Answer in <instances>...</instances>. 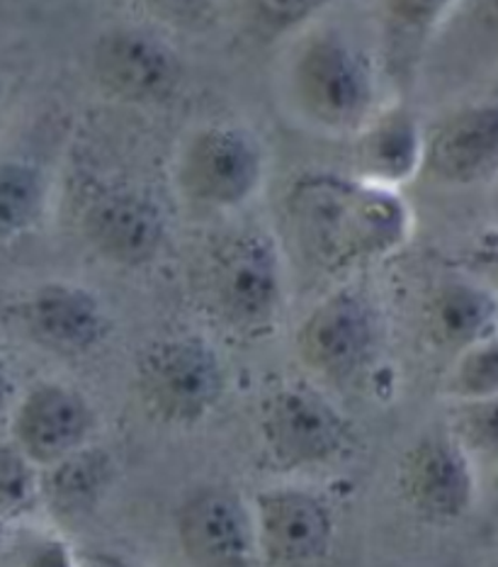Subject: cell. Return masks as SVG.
<instances>
[{
  "label": "cell",
  "mask_w": 498,
  "mask_h": 567,
  "mask_svg": "<svg viewBox=\"0 0 498 567\" xmlns=\"http://www.w3.org/2000/svg\"><path fill=\"white\" fill-rule=\"evenodd\" d=\"M284 221L299 256L326 276L382 261L402 249L414 229L398 190L355 174L297 178L284 195Z\"/></svg>",
  "instance_id": "cell-1"
},
{
  "label": "cell",
  "mask_w": 498,
  "mask_h": 567,
  "mask_svg": "<svg viewBox=\"0 0 498 567\" xmlns=\"http://www.w3.org/2000/svg\"><path fill=\"white\" fill-rule=\"evenodd\" d=\"M195 288L209 317L229 334L263 339L284 310L280 246L258 227L221 231L197 258Z\"/></svg>",
  "instance_id": "cell-2"
},
{
  "label": "cell",
  "mask_w": 498,
  "mask_h": 567,
  "mask_svg": "<svg viewBox=\"0 0 498 567\" xmlns=\"http://www.w3.org/2000/svg\"><path fill=\"white\" fill-rule=\"evenodd\" d=\"M134 388L154 422L188 429L203 424L219 406L227 392V368L203 337H166L142 351Z\"/></svg>",
  "instance_id": "cell-3"
},
{
  "label": "cell",
  "mask_w": 498,
  "mask_h": 567,
  "mask_svg": "<svg viewBox=\"0 0 498 567\" xmlns=\"http://www.w3.org/2000/svg\"><path fill=\"white\" fill-rule=\"evenodd\" d=\"M290 91L299 113L323 132H357L375 115V73L365 54L341 34L309 37L299 47Z\"/></svg>",
  "instance_id": "cell-4"
},
{
  "label": "cell",
  "mask_w": 498,
  "mask_h": 567,
  "mask_svg": "<svg viewBox=\"0 0 498 567\" xmlns=\"http://www.w3.org/2000/svg\"><path fill=\"white\" fill-rule=\"evenodd\" d=\"M258 431L270 461L288 473L329 467L353 449V426L319 388L288 380L258 406Z\"/></svg>",
  "instance_id": "cell-5"
},
{
  "label": "cell",
  "mask_w": 498,
  "mask_h": 567,
  "mask_svg": "<svg viewBox=\"0 0 498 567\" xmlns=\"http://www.w3.org/2000/svg\"><path fill=\"white\" fill-rule=\"evenodd\" d=\"M382 341L377 302L363 288L343 286L311 307L294 334V349L311 375L341 385L375 365Z\"/></svg>",
  "instance_id": "cell-6"
},
{
  "label": "cell",
  "mask_w": 498,
  "mask_h": 567,
  "mask_svg": "<svg viewBox=\"0 0 498 567\" xmlns=\"http://www.w3.org/2000/svg\"><path fill=\"white\" fill-rule=\"evenodd\" d=\"M266 156L251 132L236 125H207L185 140L176 162L178 190L207 209L243 207L258 193Z\"/></svg>",
  "instance_id": "cell-7"
},
{
  "label": "cell",
  "mask_w": 498,
  "mask_h": 567,
  "mask_svg": "<svg viewBox=\"0 0 498 567\" xmlns=\"http://www.w3.org/2000/svg\"><path fill=\"white\" fill-rule=\"evenodd\" d=\"M258 560L309 567L329 556L339 522L333 504L304 485H270L251 497Z\"/></svg>",
  "instance_id": "cell-8"
},
{
  "label": "cell",
  "mask_w": 498,
  "mask_h": 567,
  "mask_svg": "<svg viewBox=\"0 0 498 567\" xmlns=\"http://www.w3.org/2000/svg\"><path fill=\"white\" fill-rule=\"evenodd\" d=\"M477 467L469 453L450 436V431H430L411 443L398 461V495L421 519L430 524H457L477 504Z\"/></svg>",
  "instance_id": "cell-9"
},
{
  "label": "cell",
  "mask_w": 498,
  "mask_h": 567,
  "mask_svg": "<svg viewBox=\"0 0 498 567\" xmlns=\"http://www.w3.org/2000/svg\"><path fill=\"white\" fill-rule=\"evenodd\" d=\"M81 229L100 258L122 268L154 264L168 234L164 207L129 186L95 188L83 203Z\"/></svg>",
  "instance_id": "cell-10"
},
{
  "label": "cell",
  "mask_w": 498,
  "mask_h": 567,
  "mask_svg": "<svg viewBox=\"0 0 498 567\" xmlns=\"http://www.w3.org/2000/svg\"><path fill=\"white\" fill-rule=\"evenodd\" d=\"M176 536L197 567H251L258 560L251 499L231 487L193 489L176 512Z\"/></svg>",
  "instance_id": "cell-11"
},
{
  "label": "cell",
  "mask_w": 498,
  "mask_h": 567,
  "mask_svg": "<svg viewBox=\"0 0 498 567\" xmlns=\"http://www.w3.org/2000/svg\"><path fill=\"white\" fill-rule=\"evenodd\" d=\"M95 406L66 382H37L12 410V443L44 471L93 443Z\"/></svg>",
  "instance_id": "cell-12"
},
{
  "label": "cell",
  "mask_w": 498,
  "mask_h": 567,
  "mask_svg": "<svg viewBox=\"0 0 498 567\" xmlns=\"http://www.w3.org/2000/svg\"><path fill=\"white\" fill-rule=\"evenodd\" d=\"M93 76L110 97L124 103H160L178 91L183 66L178 54L158 37L117 28L97 37Z\"/></svg>",
  "instance_id": "cell-13"
},
{
  "label": "cell",
  "mask_w": 498,
  "mask_h": 567,
  "mask_svg": "<svg viewBox=\"0 0 498 567\" xmlns=\"http://www.w3.org/2000/svg\"><path fill=\"white\" fill-rule=\"evenodd\" d=\"M421 171L455 188L498 181V105H467L440 120L423 142Z\"/></svg>",
  "instance_id": "cell-14"
},
{
  "label": "cell",
  "mask_w": 498,
  "mask_h": 567,
  "mask_svg": "<svg viewBox=\"0 0 498 567\" xmlns=\"http://www.w3.org/2000/svg\"><path fill=\"white\" fill-rule=\"evenodd\" d=\"M22 319L37 341L69 355L91 353L110 337V317L97 295L66 280L37 288L22 305Z\"/></svg>",
  "instance_id": "cell-15"
},
{
  "label": "cell",
  "mask_w": 498,
  "mask_h": 567,
  "mask_svg": "<svg viewBox=\"0 0 498 567\" xmlns=\"http://www.w3.org/2000/svg\"><path fill=\"white\" fill-rule=\"evenodd\" d=\"M423 134L416 115L406 107H390L372 115L355 132V176L398 190L423 166Z\"/></svg>",
  "instance_id": "cell-16"
},
{
  "label": "cell",
  "mask_w": 498,
  "mask_h": 567,
  "mask_svg": "<svg viewBox=\"0 0 498 567\" xmlns=\"http://www.w3.org/2000/svg\"><path fill=\"white\" fill-rule=\"evenodd\" d=\"M423 322L435 347L459 355L498 331V295L471 276L443 280L426 302Z\"/></svg>",
  "instance_id": "cell-17"
},
{
  "label": "cell",
  "mask_w": 498,
  "mask_h": 567,
  "mask_svg": "<svg viewBox=\"0 0 498 567\" xmlns=\"http://www.w3.org/2000/svg\"><path fill=\"white\" fill-rule=\"evenodd\" d=\"M115 475L110 455L93 443L42 471V499L59 514L91 512L100 497L107 495Z\"/></svg>",
  "instance_id": "cell-18"
},
{
  "label": "cell",
  "mask_w": 498,
  "mask_h": 567,
  "mask_svg": "<svg viewBox=\"0 0 498 567\" xmlns=\"http://www.w3.org/2000/svg\"><path fill=\"white\" fill-rule=\"evenodd\" d=\"M44 174L24 162H0V239H18L46 213Z\"/></svg>",
  "instance_id": "cell-19"
},
{
  "label": "cell",
  "mask_w": 498,
  "mask_h": 567,
  "mask_svg": "<svg viewBox=\"0 0 498 567\" xmlns=\"http://www.w3.org/2000/svg\"><path fill=\"white\" fill-rule=\"evenodd\" d=\"M445 429L477 465L498 467V394L453 400Z\"/></svg>",
  "instance_id": "cell-20"
},
{
  "label": "cell",
  "mask_w": 498,
  "mask_h": 567,
  "mask_svg": "<svg viewBox=\"0 0 498 567\" xmlns=\"http://www.w3.org/2000/svg\"><path fill=\"white\" fill-rule=\"evenodd\" d=\"M445 394L450 400L498 394V331L455 355V363L445 380Z\"/></svg>",
  "instance_id": "cell-21"
},
{
  "label": "cell",
  "mask_w": 498,
  "mask_h": 567,
  "mask_svg": "<svg viewBox=\"0 0 498 567\" xmlns=\"http://www.w3.org/2000/svg\"><path fill=\"white\" fill-rule=\"evenodd\" d=\"M42 499V471L15 443L0 441V516H22Z\"/></svg>",
  "instance_id": "cell-22"
},
{
  "label": "cell",
  "mask_w": 498,
  "mask_h": 567,
  "mask_svg": "<svg viewBox=\"0 0 498 567\" xmlns=\"http://www.w3.org/2000/svg\"><path fill=\"white\" fill-rule=\"evenodd\" d=\"M18 565L20 567H76V556L64 536L54 528H32L20 536Z\"/></svg>",
  "instance_id": "cell-23"
},
{
  "label": "cell",
  "mask_w": 498,
  "mask_h": 567,
  "mask_svg": "<svg viewBox=\"0 0 498 567\" xmlns=\"http://www.w3.org/2000/svg\"><path fill=\"white\" fill-rule=\"evenodd\" d=\"M331 0H253L258 20L270 30H294L326 8Z\"/></svg>",
  "instance_id": "cell-24"
},
{
  "label": "cell",
  "mask_w": 498,
  "mask_h": 567,
  "mask_svg": "<svg viewBox=\"0 0 498 567\" xmlns=\"http://www.w3.org/2000/svg\"><path fill=\"white\" fill-rule=\"evenodd\" d=\"M455 0H384L390 18L402 30L423 34L445 18Z\"/></svg>",
  "instance_id": "cell-25"
},
{
  "label": "cell",
  "mask_w": 498,
  "mask_h": 567,
  "mask_svg": "<svg viewBox=\"0 0 498 567\" xmlns=\"http://www.w3.org/2000/svg\"><path fill=\"white\" fill-rule=\"evenodd\" d=\"M469 276L498 295V227L479 234L467 254Z\"/></svg>",
  "instance_id": "cell-26"
},
{
  "label": "cell",
  "mask_w": 498,
  "mask_h": 567,
  "mask_svg": "<svg viewBox=\"0 0 498 567\" xmlns=\"http://www.w3.org/2000/svg\"><path fill=\"white\" fill-rule=\"evenodd\" d=\"M142 3L164 18H190L205 6V0H142Z\"/></svg>",
  "instance_id": "cell-27"
},
{
  "label": "cell",
  "mask_w": 498,
  "mask_h": 567,
  "mask_svg": "<svg viewBox=\"0 0 498 567\" xmlns=\"http://www.w3.org/2000/svg\"><path fill=\"white\" fill-rule=\"evenodd\" d=\"M475 22L498 42V0H475Z\"/></svg>",
  "instance_id": "cell-28"
},
{
  "label": "cell",
  "mask_w": 498,
  "mask_h": 567,
  "mask_svg": "<svg viewBox=\"0 0 498 567\" xmlns=\"http://www.w3.org/2000/svg\"><path fill=\"white\" fill-rule=\"evenodd\" d=\"M10 390H12V385H10V375H8V368H6V363L0 361V406L6 404V400H8V394H10Z\"/></svg>",
  "instance_id": "cell-29"
},
{
  "label": "cell",
  "mask_w": 498,
  "mask_h": 567,
  "mask_svg": "<svg viewBox=\"0 0 498 567\" xmlns=\"http://www.w3.org/2000/svg\"><path fill=\"white\" fill-rule=\"evenodd\" d=\"M8 544V526H6V519L0 516V548H3Z\"/></svg>",
  "instance_id": "cell-30"
},
{
  "label": "cell",
  "mask_w": 498,
  "mask_h": 567,
  "mask_svg": "<svg viewBox=\"0 0 498 567\" xmlns=\"http://www.w3.org/2000/svg\"><path fill=\"white\" fill-rule=\"evenodd\" d=\"M496 492H498V467H496Z\"/></svg>",
  "instance_id": "cell-31"
},
{
  "label": "cell",
  "mask_w": 498,
  "mask_h": 567,
  "mask_svg": "<svg viewBox=\"0 0 498 567\" xmlns=\"http://www.w3.org/2000/svg\"><path fill=\"white\" fill-rule=\"evenodd\" d=\"M0 97H3V91H0Z\"/></svg>",
  "instance_id": "cell-32"
}]
</instances>
